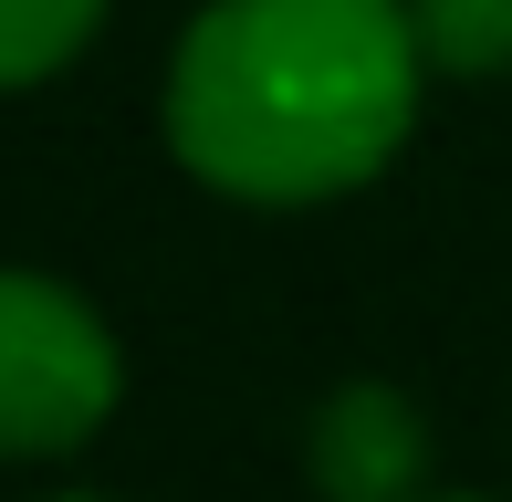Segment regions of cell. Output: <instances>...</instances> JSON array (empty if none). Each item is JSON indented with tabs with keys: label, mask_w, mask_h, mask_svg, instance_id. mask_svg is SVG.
Returning <instances> with one entry per match:
<instances>
[{
	"label": "cell",
	"mask_w": 512,
	"mask_h": 502,
	"mask_svg": "<svg viewBox=\"0 0 512 502\" xmlns=\"http://www.w3.org/2000/svg\"><path fill=\"white\" fill-rule=\"evenodd\" d=\"M105 0H0V95L11 84H42L95 42Z\"/></svg>",
	"instance_id": "4"
},
{
	"label": "cell",
	"mask_w": 512,
	"mask_h": 502,
	"mask_svg": "<svg viewBox=\"0 0 512 502\" xmlns=\"http://www.w3.org/2000/svg\"><path fill=\"white\" fill-rule=\"evenodd\" d=\"M418 74L408 0H209L168 63V147L220 199H345L408 147Z\"/></svg>",
	"instance_id": "1"
},
{
	"label": "cell",
	"mask_w": 512,
	"mask_h": 502,
	"mask_svg": "<svg viewBox=\"0 0 512 502\" xmlns=\"http://www.w3.org/2000/svg\"><path fill=\"white\" fill-rule=\"evenodd\" d=\"M74 502H95V492H74Z\"/></svg>",
	"instance_id": "7"
},
{
	"label": "cell",
	"mask_w": 512,
	"mask_h": 502,
	"mask_svg": "<svg viewBox=\"0 0 512 502\" xmlns=\"http://www.w3.org/2000/svg\"><path fill=\"white\" fill-rule=\"evenodd\" d=\"M418 502H471V492H418Z\"/></svg>",
	"instance_id": "6"
},
{
	"label": "cell",
	"mask_w": 512,
	"mask_h": 502,
	"mask_svg": "<svg viewBox=\"0 0 512 502\" xmlns=\"http://www.w3.org/2000/svg\"><path fill=\"white\" fill-rule=\"evenodd\" d=\"M126 398V356H115L105 314L53 272L0 262V461H53L84 450Z\"/></svg>",
	"instance_id": "2"
},
{
	"label": "cell",
	"mask_w": 512,
	"mask_h": 502,
	"mask_svg": "<svg viewBox=\"0 0 512 502\" xmlns=\"http://www.w3.org/2000/svg\"><path fill=\"white\" fill-rule=\"evenodd\" d=\"M304 471L324 502H418V471H429V429H418V408L398 387L356 377L335 387V398L314 408L304 429Z\"/></svg>",
	"instance_id": "3"
},
{
	"label": "cell",
	"mask_w": 512,
	"mask_h": 502,
	"mask_svg": "<svg viewBox=\"0 0 512 502\" xmlns=\"http://www.w3.org/2000/svg\"><path fill=\"white\" fill-rule=\"evenodd\" d=\"M429 74H512V0H408Z\"/></svg>",
	"instance_id": "5"
}]
</instances>
